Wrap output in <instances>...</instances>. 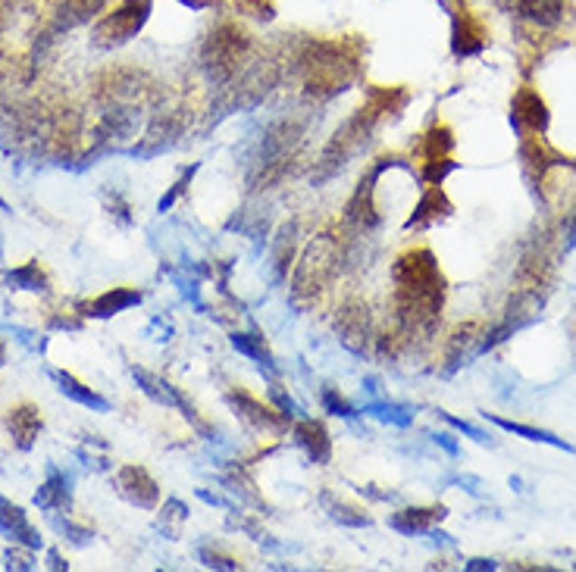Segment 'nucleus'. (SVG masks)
<instances>
[{"instance_id": "1", "label": "nucleus", "mask_w": 576, "mask_h": 572, "mask_svg": "<svg viewBox=\"0 0 576 572\" xmlns=\"http://www.w3.org/2000/svg\"><path fill=\"white\" fill-rule=\"evenodd\" d=\"M391 285H395L391 303H395L398 341L432 335L445 303V278L436 254L430 247L405 250L391 266Z\"/></svg>"}, {"instance_id": "2", "label": "nucleus", "mask_w": 576, "mask_h": 572, "mask_svg": "<svg viewBox=\"0 0 576 572\" xmlns=\"http://www.w3.org/2000/svg\"><path fill=\"white\" fill-rule=\"evenodd\" d=\"M301 88L307 100H329L335 94L348 91L358 79L360 53L342 41H313L298 53Z\"/></svg>"}, {"instance_id": "3", "label": "nucleus", "mask_w": 576, "mask_h": 572, "mask_svg": "<svg viewBox=\"0 0 576 572\" xmlns=\"http://www.w3.org/2000/svg\"><path fill=\"white\" fill-rule=\"evenodd\" d=\"M251 63V35L239 22H219L201 47V67L217 85H229Z\"/></svg>"}, {"instance_id": "4", "label": "nucleus", "mask_w": 576, "mask_h": 572, "mask_svg": "<svg viewBox=\"0 0 576 572\" xmlns=\"http://www.w3.org/2000/svg\"><path fill=\"white\" fill-rule=\"evenodd\" d=\"M338 272V238L317 235L298 257L292 278V297L295 301H313L320 291L329 288V282Z\"/></svg>"}, {"instance_id": "5", "label": "nucleus", "mask_w": 576, "mask_h": 572, "mask_svg": "<svg viewBox=\"0 0 576 572\" xmlns=\"http://www.w3.org/2000/svg\"><path fill=\"white\" fill-rule=\"evenodd\" d=\"M151 0H120L113 10H107L94 26V44L98 47H120L132 41L151 20Z\"/></svg>"}, {"instance_id": "6", "label": "nucleus", "mask_w": 576, "mask_h": 572, "mask_svg": "<svg viewBox=\"0 0 576 572\" xmlns=\"http://www.w3.org/2000/svg\"><path fill=\"white\" fill-rule=\"evenodd\" d=\"M132 379L138 381V388H141V395H147L154 404H160V407H172V410H179L182 416H185L188 422H192L194 428H198L204 438H210L213 435V426L204 419V416L194 410V404L188 401L185 395H182L172 381H166L163 375H154V372H147V369H141V366H132Z\"/></svg>"}, {"instance_id": "7", "label": "nucleus", "mask_w": 576, "mask_h": 572, "mask_svg": "<svg viewBox=\"0 0 576 572\" xmlns=\"http://www.w3.org/2000/svg\"><path fill=\"white\" fill-rule=\"evenodd\" d=\"M445 7L451 13V53L457 59L479 57L489 44V28L485 22L467 7L464 0H445Z\"/></svg>"}, {"instance_id": "8", "label": "nucleus", "mask_w": 576, "mask_h": 572, "mask_svg": "<svg viewBox=\"0 0 576 572\" xmlns=\"http://www.w3.org/2000/svg\"><path fill=\"white\" fill-rule=\"evenodd\" d=\"M225 404L235 410L241 422L254 432H264V435H285L288 432V416L279 413L272 404H264L260 397H254L251 391L245 388H233L225 391Z\"/></svg>"}, {"instance_id": "9", "label": "nucleus", "mask_w": 576, "mask_h": 572, "mask_svg": "<svg viewBox=\"0 0 576 572\" xmlns=\"http://www.w3.org/2000/svg\"><path fill=\"white\" fill-rule=\"evenodd\" d=\"M335 332L351 354H367V344L373 341L370 307L360 301H344L342 307H338V316H335Z\"/></svg>"}, {"instance_id": "10", "label": "nucleus", "mask_w": 576, "mask_h": 572, "mask_svg": "<svg viewBox=\"0 0 576 572\" xmlns=\"http://www.w3.org/2000/svg\"><path fill=\"white\" fill-rule=\"evenodd\" d=\"M548 106H545L542 94L533 85H524L510 100V125L517 129V135H545L548 132Z\"/></svg>"}, {"instance_id": "11", "label": "nucleus", "mask_w": 576, "mask_h": 572, "mask_svg": "<svg viewBox=\"0 0 576 572\" xmlns=\"http://www.w3.org/2000/svg\"><path fill=\"white\" fill-rule=\"evenodd\" d=\"M116 491L132 506H141V510H154L160 500L157 479L145 466H138V463H126V466L116 469Z\"/></svg>"}, {"instance_id": "12", "label": "nucleus", "mask_w": 576, "mask_h": 572, "mask_svg": "<svg viewBox=\"0 0 576 572\" xmlns=\"http://www.w3.org/2000/svg\"><path fill=\"white\" fill-rule=\"evenodd\" d=\"M0 535L7 541H13V545L32 547V551H41V547H44L38 529L28 522L26 510H22L20 504H13V500H7L4 494H0Z\"/></svg>"}, {"instance_id": "13", "label": "nucleus", "mask_w": 576, "mask_h": 572, "mask_svg": "<svg viewBox=\"0 0 576 572\" xmlns=\"http://www.w3.org/2000/svg\"><path fill=\"white\" fill-rule=\"evenodd\" d=\"M35 506L44 513H69L73 510V479L57 466H47V479L35 491Z\"/></svg>"}, {"instance_id": "14", "label": "nucleus", "mask_w": 576, "mask_h": 572, "mask_svg": "<svg viewBox=\"0 0 576 572\" xmlns=\"http://www.w3.org/2000/svg\"><path fill=\"white\" fill-rule=\"evenodd\" d=\"M451 213H454V207H451V200L442 191V184H426V191L420 194V204L414 207L411 219L405 223V231L430 229V225H436L438 219H448Z\"/></svg>"}, {"instance_id": "15", "label": "nucleus", "mask_w": 576, "mask_h": 572, "mask_svg": "<svg viewBox=\"0 0 576 572\" xmlns=\"http://www.w3.org/2000/svg\"><path fill=\"white\" fill-rule=\"evenodd\" d=\"M182 129H185V119H182L179 110L157 113L145 132V147H135V153H138V157H154V153L166 151L170 145H176V138L182 135Z\"/></svg>"}, {"instance_id": "16", "label": "nucleus", "mask_w": 576, "mask_h": 572, "mask_svg": "<svg viewBox=\"0 0 576 572\" xmlns=\"http://www.w3.org/2000/svg\"><path fill=\"white\" fill-rule=\"evenodd\" d=\"M295 444L304 451L313 466H326L332 460V438L320 419H301L295 426Z\"/></svg>"}, {"instance_id": "17", "label": "nucleus", "mask_w": 576, "mask_h": 572, "mask_svg": "<svg viewBox=\"0 0 576 572\" xmlns=\"http://www.w3.org/2000/svg\"><path fill=\"white\" fill-rule=\"evenodd\" d=\"M7 428H10V441H13L20 451H32L35 441H38L44 419H41V410L35 404H20L7 413Z\"/></svg>"}, {"instance_id": "18", "label": "nucleus", "mask_w": 576, "mask_h": 572, "mask_svg": "<svg viewBox=\"0 0 576 572\" xmlns=\"http://www.w3.org/2000/svg\"><path fill=\"white\" fill-rule=\"evenodd\" d=\"M448 516L445 506H407V510H398V513L389 516V526L395 529L398 535H430L436 522H442Z\"/></svg>"}, {"instance_id": "19", "label": "nucleus", "mask_w": 576, "mask_h": 572, "mask_svg": "<svg viewBox=\"0 0 576 572\" xmlns=\"http://www.w3.org/2000/svg\"><path fill=\"white\" fill-rule=\"evenodd\" d=\"M504 10L536 28H555L564 20V0H504Z\"/></svg>"}, {"instance_id": "20", "label": "nucleus", "mask_w": 576, "mask_h": 572, "mask_svg": "<svg viewBox=\"0 0 576 572\" xmlns=\"http://www.w3.org/2000/svg\"><path fill=\"white\" fill-rule=\"evenodd\" d=\"M145 301V294L135 288H110L104 294H98L91 303H82V316H91V319H110V316H120L126 310L138 307Z\"/></svg>"}, {"instance_id": "21", "label": "nucleus", "mask_w": 576, "mask_h": 572, "mask_svg": "<svg viewBox=\"0 0 576 572\" xmlns=\"http://www.w3.org/2000/svg\"><path fill=\"white\" fill-rule=\"evenodd\" d=\"M51 375H53V381H57V391H60L63 397H69V401H75L79 407H88V410H94V413H107V410H110V401L100 397L98 391H91L88 385H82L73 372H67V369H53Z\"/></svg>"}, {"instance_id": "22", "label": "nucleus", "mask_w": 576, "mask_h": 572, "mask_svg": "<svg viewBox=\"0 0 576 572\" xmlns=\"http://www.w3.org/2000/svg\"><path fill=\"white\" fill-rule=\"evenodd\" d=\"M479 341H483V335H479V323L461 325V329L448 338V344H445V363H448V372H454L467 357L479 354Z\"/></svg>"}, {"instance_id": "23", "label": "nucleus", "mask_w": 576, "mask_h": 572, "mask_svg": "<svg viewBox=\"0 0 576 572\" xmlns=\"http://www.w3.org/2000/svg\"><path fill=\"white\" fill-rule=\"evenodd\" d=\"M320 506H323L326 513H329V520H335L338 526L364 529V526H370V522H373V516L367 513L364 506L348 504V500L338 498V494H332V491H320Z\"/></svg>"}, {"instance_id": "24", "label": "nucleus", "mask_w": 576, "mask_h": 572, "mask_svg": "<svg viewBox=\"0 0 576 572\" xmlns=\"http://www.w3.org/2000/svg\"><path fill=\"white\" fill-rule=\"evenodd\" d=\"M7 285L16 291H32V294H47V291H51V278H47V272L41 270L38 260H28V263L10 270Z\"/></svg>"}, {"instance_id": "25", "label": "nucleus", "mask_w": 576, "mask_h": 572, "mask_svg": "<svg viewBox=\"0 0 576 572\" xmlns=\"http://www.w3.org/2000/svg\"><path fill=\"white\" fill-rule=\"evenodd\" d=\"M483 416L492 422V426L504 428V432H510V435H520V438H526V441H539V444H551V448H557V451H570V454H573V444H567V441L557 438V435L545 432V428H533V426H524V422L501 419V416H492V413H483Z\"/></svg>"}, {"instance_id": "26", "label": "nucleus", "mask_w": 576, "mask_h": 572, "mask_svg": "<svg viewBox=\"0 0 576 572\" xmlns=\"http://www.w3.org/2000/svg\"><path fill=\"white\" fill-rule=\"evenodd\" d=\"M233 348L239 350V354H245L248 360H254L260 369H270V372H276V360H272L270 348H266L264 335H257V332H233Z\"/></svg>"}, {"instance_id": "27", "label": "nucleus", "mask_w": 576, "mask_h": 572, "mask_svg": "<svg viewBox=\"0 0 576 572\" xmlns=\"http://www.w3.org/2000/svg\"><path fill=\"white\" fill-rule=\"evenodd\" d=\"M451 151H454V132H451L448 125L436 122L430 129V132L420 135V160H445L451 157Z\"/></svg>"}, {"instance_id": "28", "label": "nucleus", "mask_w": 576, "mask_h": 572, "mask_svg": "<svg viewBox=\"0 0 576 572\" xmlns=\"http://www.w3.org/2000/svg\"><path fill=\"white\" fill-rule=\"evenodd\" d=\"M364 413L376 416L383 422H391V426H411L414 422V413L401 404H391V401H370L364 407Z\"/></svg>"}, {"instance_id": "29", "label": "nucleus", "mask_w": 576, "mask_h": 572, "mask_svg": "<svg viewBox=\"0 0 576 572\" xmlns=\"http://www.w3.org/2000/svg\"><path fill=\"white\" fill-rule=\"evenodd\" d=\"M188 522V504L179 498H170L163 506H160V526L170 535H179V526Z\"/></svg>"}, {"instance_id": "30", "label": "nucleus", "mask_w": 576, "mask_h": 572, "mask_svg": "<svg viewBox=\"0 0 576 572\" xmlns=\"http://www.w3.org/2000/svg\"><path fill=\"white\" fill-rule=\"evenodd\" d=\"M51 522H53V529H57V532H60L63 538H67L69 545H75V547L88 545V541H91V535H94V532H91V529H88V526H75V522L69 520L67 513H63V520H60V516H53Z\"/></svg>"}, {"instance_id": "31", "label": "nucleus", "mask_w": 576, "mask_h": 572, "mask_svg": "<svg viewBox=\"0 0 576 572\" xmlns=\"http://www.w3.org/2000/svg\"><path fill=\"white\" fill-rule=\"evenodd\" d=\"M320 401H323V410H326L329 416H342V419H351V416L358 413V410H354L351 404H348L342 395H338V388H323V397H320Z\"/></svg>"}, {"instance_id": "32", "label": "nucleus", "mask_w": 576, "mask_h": 572, "mask_svg": "<svg viewBox=\"0 0 576 572\" xmlns=\"http://www.w3.org/2000/svg\"><path fill=\"white\" fill-rule=\"evenodd\" d=\"M198 560L207 566V569H241V563L235 557H229V553H219V551H210V547H201L198 551Z\"/></svg>"}, {"instance_id": "33", "label": "nucleus", "mask_w": 576, "mask_h": 572, "mask_svg": "<svg viewBox=\"0 0 576 572\" xmlns=\"http://www.w3.org/2000/svg\"><path fill=\"white\" fill-rule=\"evenodd\" d=\"M32 547H22V545H13L7 553H4V560H7V569H35V557H32Z\"/></svg>"}, {"instance_id": "34", "label": "nucleus", "mask_w": 576, "mask_h": 572, "mask_svg": "<svg viewBox=\"0 0 576 572\" xmlns=\"http://www.w3.org/2000/svg\"><path fill=\"white\" fill-rule=\"evenodd\" d=\"M194 172H198V166H192V169H188L185 176H182L179 182L172 184V188L166 191L163 198H160V204H157V210H160V213H166V210H170L172 204H176V200L182 198V194H185V188H188V184H192V176H194Z\"/></svg>"}, {"instance_id": "35", "label": "nucleus", "mask_w": 576, "mask_h": 572, "mask_svg": "<svg viewBox=\"0 0 576 572\" xmlns=\"http://www.w3.org/2000/svg\"><path fill=\"white\" fill-rule=\"evenodd\" d=\"M104 200H107V210H110V216H113V219H120L122 225L132 223V207H129L126 200L120 198V191H113V194H110V191H107Z\"/></svg>"}, {"instance_id": "36", "label": "nucleus", "mask_w": 576, "mask_h": 572, "mask_svg": "<svg viewBox=\"0 0 576 572\" xmlns=\"http://www.w3.org/2000/svg\"><path fill=\"white\" fill-rule=\"evenodd\" d=\"M270 401H272V407H276L279 413L288 416V419H292V416L298 413V407H295V401H292V397H285L279 385H272V388H270Z\"/></svg>"}, {"instance_id": "37", "label": "nucleus", "mask_w": 576, "mask_h": 572, "mask_svg": "<svg viewBox=\"0 0 576 572\" xmlns=\"http://www.w3.org/2000/svg\"><path fill=\"white\" fill-rule=\"evenodd\" d=\"M445 422H448V426H454L457 432L470 435V438H473V441H479V444H485V441H489V435H485L483 428L470 426V422H464V419H457V416H445Z\"/></svg>"}, {"instance_id": "38", "label": "nucleus", "mask_w": 576, "mask_h": 572, "mask_svg": "<svg viewBox=\"0 0 576 572\" xmlns=\"http://www.w3.org/2000/svg\"><path fill=\"white\" fill-rule=\"evenodd\" d=\"M564 238H567V241H564V250H573L576 247V207L564 216Z\"/></svg>"}, {"instance_id": "39", "label": "nucleus", "mask_w": 576, "mask_h": 572, "mask_svg": "<svg viewBox=\"0 0 576 572\" xmlns=\"http://www.w3.org/2000/svg\"><path fill=\"white\" fill-rule=\"evenodd\" d=\"M47 569H63V572H67L69 563L60 557V551H47Z\"/></svg>"}, {"instance_id": "40", "label": "nucleus", "mask_w": 576, "mask_h": 572, "mask_svg": "<svg viewBox=\"0 0 576 572\" xmlns=\"http://www.w3.org/2000/svg\"><path fill=\"white\" fill-rule=\"evenodd\" d=\"M432 438H436V441H438V444H442V448H445V451H448V454H451V457H454V454H457V444H454V441H451V435H445V432H442V435H432Z\"/></svg>"}, {"instance_id": "41", "label": "nucleus", "mask_w": 576, "mask_h": 572, "mask_svg": "<svg viewBox=\"0 0 576 572\" xmlns=\"http://www.w3.org/2000/svg\"><path fill=\"white\" fill-rule=\"evenodd\" d=\"M495 560H470V563H467V569L470 572H479V569H495Z\"/></svg>"}, {"instance_id": "42", "label": "nucleus", "mask_w": 576, "mask_h": 572, "mask_svg": "<svg viewBox=\"0 0 576 572\" xmlns=\"http://www.w3.org/2000/svg\"><path fill=\"white\" fill-rule=\"evenodd\" d=\"M179 4H185V7H192V10H207L213 0H179Z\"/></svg>"}, {"instance_id": "43", "label": "nucleus", "mask_w": 576, "mask_h": 572, "mask_svg": "<svg viewBox=\"0 0 576 572\" xmlns=\"http://www.w3.org/2000/svg\"><path fill=\"white\" fill-rule=\"evenodd\" d=\"M7 363V348H4V341H0V366Z\"/></svg>"}, {"instance_id": "44", "label": "nucleus", "mask_w": 576, "mask_h": 572, "mask_svg": "<svg viewBox=\"0 0 576 572\" xmlns=\"http://www.w3.org/2000/svg\"><path fill=\"white\" fill-rule=\"evenodd\" d=\"M0 210H4V213H10V207H7V204H4V200H0Z\"/></svg>"}, {"instance_id": "45", "label": "nucleus", "mask_w": 576, "mask_h": 572, "mask_svg": "<svg viewBox=\"0 0 576 572\" xmlns=\"http://www.w3.org/2000/svg\"><path fill=\"white\" fill-rule=\"evenodd\" d=\"M0 4H4V0H0Z\"/></svg>"}]
</instances>
